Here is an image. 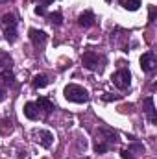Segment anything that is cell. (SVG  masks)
Wrapping results in <instances>:
<instances>
[{
	"label": "cell",
	"instance_id": "cell-5",
	"mask_svg": "<svg viewBox=\"0 0 157 159\" xmlns=\"http://www.w3.org/2000/svg\"><path fill=\"white\" fill-rule=\"evenodd\" d=\"M81 63H83V67L85 69H89V70H96L98 69V63H100V57H98V54H94V52H85L83 56H81Z\"/></svg>",
	"mask_w": 157,
	"mask_h": 159
},
{
	"label": "cell",
	"instance_id": "cell-6",
	"mask_svg": "<svg viewBox=\"0 0 157 159\" xmlns=\"http://www.w3.org/2000/svg\"><path fill=\"white\" fill-rule=\"evenodd\" d=\"M28 34H30V39H32V43H34L35 48H43L44 43L48 41V35H46L43 30H35V28H32Z\"/></svg>",
	"mask_w": 157,
	"mask_h": 159
},
{
	"label": "cell",
	"instance_id": "cell-16",
	"mask_svg": "<svg viewBox=\"0 0 157 159\" xmlns=\"http://www.w3.org/2000/svg\"><path fill=\"white\" fill-rule=\"evenodd\" d=\"M120 6L128 11H137L141 7V0H120Z\"/></svg>",
	"mask_w": 157,
	"mask_h": 159
},
{
	"label": "cell",
	"instance_id": "cell-7",
	"mask_svg": "<svg viewBox=\"0 0 157 159\" xmlns=\"http://www.w3.org/2000/svg\"><path fill=\"white\" fill-rule=\"evenodd\" d=\"M141 69L144 72H152L155 69V56L152 52H146V54L141 56Z\"/></svg>",
	"mask_w": 157,
	"mask_h": 159
},
{
	"label": "cell",
	"instance_id": "cell-10",
	"mask_svg": "<svg viewBox=\"0 0 157 159\" xmlns=\"http://www.w3.org/2000/svg\"><path fill=\"white\" fill-rule=\"evenodd\" d=\"M24 117L30 119V120L39 119V109H37L35 102H26V104H24Z\"/></svg>",
	"mask_w": 157,
	"mask_h": 159
},
{
	"label": "cell",
	"instance_id": "cell-22",
	"mask_svg": "<svg viewBox=\"0 0 157 159\" xmlns=\"http://www.w3.org/2000/svg\"><path fill=\"white\" fill-rule=\"evenodd\" d=\"M39 2H41V6H44V7H46V6H50L54 0H39Z\"/></svg>",
	"mask_w": 157,
	"mask_h": 159
},
{
	"label": "cell",
	"instance_id": "cell-15",
	"mask_svg": "<svg viewBox=\"0 0 157 159\" xmlns=\"http://www.w3.org/2000/svg\"><path fill=\"white\" fill-rule=\"evenodd\" d=\"M0 83L2 85H13L15 83V76H13V72L9 69H6V70L0 72Z\"/></svg>",
	"mask_w": 157,
	"mask_h": 159
},
{
	"label": "cell",
	"instance_id": "cell-19",
	"mask_svg": "<svg viewBox=\"0 0 157 159\" xmlns=\"http://www.w3.org/2000/svg\"><path fill=\"white\" fill-rule=\"evenodd\" d=\"M35 15H39V17H46V7H44V6H37V7H35Z\"/></svg>",
	"mask_w": 157,
	"mask_h": 159
},
{
	"label": "cell",
	"instance_id": "cell-20",
	"mask_svg": "<svg viewBox=\"0 0 157 159\" xmlns=\"http://www.w3.org/2000/svg\"><path fill=\"white\" fill-rule=\"evenodd\" d=\"M148 19H150V22L155 20V6H150V17Z\"/></svg>",
	"mask_w": 157,
	"mask_h": 159
},
{
	"label": "cell",
	"instance_id": "cell-8",
	"mask_svg": "<svg viewBox=\"0 0 157 159\" xmlns=\"http://www.w3.org/2000/svg\"><path fill=\"white\" fill-rule=\"evenodd\" d=\"M35 106H37V109H41L44 113V117H48L52 113V109H54V102L48 96H39V100L35 102Z\"/></svg>",
	"mask_w": 157,
	"mask_h": 159
},
{
	"label": "cell",
	"instance_id": "cell-18",
	"mask_svg": "<svg viewBox=\"0 0 157 159\" xmlns=\"http://www.w3.org/2000/svg\"><path fill=\"white\" fill-rule=\"evenodd\" d=\"M4 37L7 43H15L17 41V30L15 28H4Z\"/></svg>",
	"mask_w": 157,
	"mask_h": 159
},
{
	"label": "cell",
	"instance_id": "cell-2",
	"mask_svg": "<svg viewBox=\"0 0 157 159\" xmlns=\"http://www.w3.org/2000/svg\"><path fill=\"white\" fill-rule=\"evenodd\" d=\"M65 98L70 102H76V104H83V102H89V93L81 85L70 83L65 87Z\"/></svg>",
	"mask_w": 157,
	"mask_h": 159
},
{
	"label": "cell",
	"instance_id": "cell-1",
	"mask_svg": "<svg viewBox=\"0 0 157 159\" xmlns=\"http://www.w3.org/2000/svg\"><path fill=\"white\" fill-rule=\"evenodd\" d=\"M117 143H118L117 131L113 128H109V126H100L98 131H96V139H94V152L96 154H105Z\"/></svg>",
	"mask_w": 157,
	"mask_h": 159
},
{
	"label": "cell",
	"instance_id": "cell-23",
	"mask_svg": "<svg viewBox=\"0 0 157 159\" xmlns=\"http://www.w3.org/2000/svg\"><path fill=\"white\" fill-rule=\"evenodd\" d=\"M104 100H118V96H104Z\"/></svg>",
	"mask_w": 157,
	"mask_h": 159
},
{
	"label": "cell",
	"instance_id": "cell-17",
	"mask_svg": "<svg viewBox=\"0 0 157 159\" xmlns=\"http://www.w3.org/2000/svg\"><path fill=\"white\" fill-rule=\"evenodd\" d=\"M46 19L52 22V24H56V26H59L61 22H63V15L59 13V11H54V13H48L46 15Z\"/></svg>",
	"mask_w": 157,
	"mask_h": 159
},
{
	"label": "cell",
	"instance_id": "cell-14",
	"mask_svg": "<svg viewBox=\"0 0 157 159\" xmlns=\"http://www.w3.org/2000/svg\"><path fill=\"white\" fill-rule=\"evenodd\" d=\"M48 83H50V80H48L46 74H37V76H34V80H32V85H34L35 89H43V87H46Z\"/></svg>",
	"mask_w": 157,
	"mask_h": 159
},
{
	"label": "cell",
	"instance_id": "cell-4",
	"mask_svg": "<svg viewBox=\"0 0 157 159\" xmlns=\"http://www.w3.org/2000/svg\"><path fill=\"white\" fill-rule=\"evenodd\" d=\"M32 135H34V139L39 143L41 146H44V148H50L52 143H54V135L48 129H34Z\"/></svg>",
	"mask_w": 157,
	"mask_h": 159
},
{
	"label": "cell",
	"instance_id": "cell-13",
	"mask_svg": "<svg viewBox=\"0 0 157 159\" xmlns=\"http://www.w3.org/2000/svg\"><path fill=\"white\" fill-rule=\"evenodd\" d=\"M2 26L4 28H17V17H15V13L2 15Z\"/></svg>",
	"mask_w": 157,
	"mask_h": 159
},
{
	"label": "cell",
	"instance_id": "cell-3",
	"mask_svg": "<svg viewBox=\"0 0 157 159\" xmlns=\"http://www.w3.org/2000/svg\"><path fill=\"white\" fill-rule=\"evenodd\" d=\"M113 83L117 85L120 91H124V89H128L129 87V83H131V74H129V70L128 69H118L117 72L113 74Z\"/></svg>",
	"mask_w": 157,
	"mask_h": 159
},
{
	"label": "cell",
	"instance_id": "cell-12",
	"mask_svg": "<svg viewBox=\"0 0 157 159\" xmlns=\"http://www.w3.org/2000/svg\"><path fill=\"white\" fill-rule=\"evenodd\" d=\"M13 120L11 119H2L0 120V135H9L13 133Z\"/></svg>",
	"mask_w": 157,
	"mask_h": 159
},
{
	"label": "cell",
	"instance_id": "cell-9",
	"mask_svg": "<svg viewBox=\"0 0 157 159\" xmlns=\"http://www.w3.org/2000/svg\"><path fill=\"white\" fill-rule=\"evenodd\" d=\"M78 24L81 28H91V26H94V13H92V11L81 13L78 17Z\"/></svg>",
	"mask_w": 157,
	"mask_h": 159
},
{
	"label": "cell",
	"instance_id": "cell-21",
	"mask_svg": "<svg viewBox=\"0 0 157 159\" xmlns=\"http://www.w3.org/2000/svg\"><path fill=\"white\" fill-rule=\"evenodd\" d=\"M4 100H6V91L0 87V102H4Z\"/></svg>",
	"mask_w": 157,
	"mask_h": 159
},
{
	"label": "cell",
	"instance_id": "cell-24",
	"mask_svg": "<svg viewBox=\"0 0 157 159\" xmlns=\"http://www.w3.org/2000/svg\"><path fill=\"white\" fill-rule=\"evenodd\" d=\"M0 2H6V0H0Z\"/></svg>",
	"mask_w": 157,
	"mask_h": 159
},
{
	"label": "cell",
	"instance_id": "cell-11",
	"mask_svg": "<svg viewBox=\"0 0 157 159\" xmlns=\"http://www.w3.org/2000/svg\"><path fill=\"white\" fill-rule=\"evenodd\" d=\"M144 106H146V115H148V119L152 120V122H155L157 120V115H155V107H154V98L152 96H148V98H144Z\"/></svg>",
	"mask_w": 157,
	"mask_h": 159
}]
</instances>
